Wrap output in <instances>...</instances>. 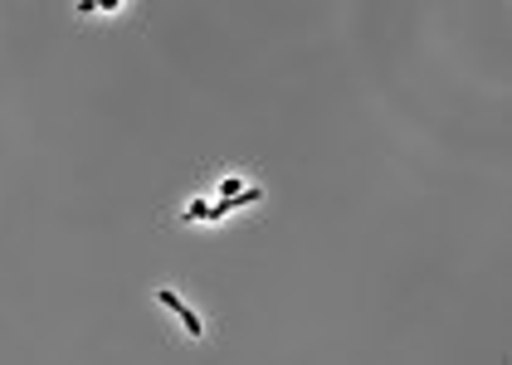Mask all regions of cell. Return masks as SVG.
<instances>
[{
  "label": "cell",
  "mask_w": 512,
  "mask_h": 365,
  "mask_svg": "<svg viewBox=\"0 0 512 365\" xmlns=\"http://www.w3.org/2000/svg\"><path fill=\"white\" fill-rule=\"evenodd\" d=\"M156 302L176 312V322H181V332L190 336V341H200V336H205V327H200V317H195V312L185 307V297H181V292H171V287H156Z\"/></svg>",
  "instance_id": "1"
},
{
  "label": "cell",
  "mask_w": 512,
  "mask_h": 365,
  "mask_svg": "<svg viewBox=\"0 0 512 365\" xmlns=\"http://www.w3.org/2000/svg\"><path fill=\"white\" fill-rule=\"evenodd\" d=\"M244 185L235 181V176H225V181H220V200H235V195H240Z\"/></svg>",
  "instance_id": "2"
}]
</instances>
